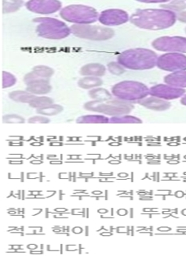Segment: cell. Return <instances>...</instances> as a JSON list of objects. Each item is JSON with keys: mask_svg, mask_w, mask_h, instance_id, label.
I'll list each match as a JSON object with an SVG mask.
<instances>
[{"mask_svg": "<svg viewBox=\"0 0 186 256\" xmlns=\"http://www.w3.org/2000/svg\"><path fill=\"white\" fill-rule=\"evenodd\" d=\"M130 22L140 28L164 30L175 24L176 14L166 9H140L130 17Z\"/></svg>", "mask_w": 186, "mask_h": 256, "instance_id": "6da1fadb", "label": "cell"}, {"mask_svg": "<svg viewBox=\"0 0 186 256\" xmlns=\"http://www.w3.org/2000/svg\"><path fill=\"white\" fill-rule=\"evenodd\" d=\"M158 55L147 48L128 49L120 53L118 62L124 68L131 70H152L156 66Z\"/></svg>", "mask_w": 186, "mask_h": 256, "instance_id": "7a4b0ae2", "label": "cell"}, {"mask_svg": "<svg viewBox=\"0 0 186 256\" xmlns=\"http://www.w3.org/2000/svg\"><path fill=\"white\" fill-rule=\"evenodd\" d=\"M112 94L124 102H138L148 96L150 88L140 82L124 80L112 88Z\"/></svg>", "mask_w": 186, "mask_h": 256, "instance_id": "3957f363", "label": "cell"}, {"mask_svg": "<svg viewBox=\"0 0 186 256\" xmlns=\"http://www.w3.org/2000/svg\"><path fill=\"white\" fill-rule=\"evenodd\" d=\"M37 22L36 33L44 39H64L71 34V28L65 22L50 17H40L33 20Z\"/></svg>", "mask_w": 186, "mask_h": 256, "instance_id": "277c9868", "label": "cell"}, {"mask_svg": "<svg viewBox=\"0 0 186 256\" xmlns=\"http://www.w3.org/2000/svg\"><path fill=\"white\" fill-rule=\"evenodd\" d=\"M84 108L91 112H100L108 116H120L131 112L134 106L130 102H124L116 98L106 102H88L84 106Z\"/></svg>", "mask_w": 186, "mask_h": 256, "instance_id": "5b68a950", "label": "cell"}, {"mask_svg": "<svg viewBox=\"0 0 186 256\" xmlns=\"http://www.w3.org/2000/svg\"><path fill=\"white\" fill-rule=\"evenodd\" d=\"M60 14L63 20L75 24H91L99 18L98 10L92 6L80 4L65 6Z\"/></svg>", "mask_w": 186, "mask_h": 256, "instance_id": "8992f818", "label": "cell"}, {"mask_svg": "<svg viewBox=\"0 0 186 256\" xmlns=\"http://www.w3.org/2000/svg\"><path fill=\"white\" fill-rule=\"evenodd\" d=\"M72 33L81 39L93 41H106L114 36L112 29L91 24H74L70 28Z\"/></svg>", "mask_w": 186, "mask_h": 256, "instance_id": "52a82bcc", "label": "cell"}, {"mask_svg": "<svg viewBox=\"0 0 186 256\" xmlns=\"http://www.w3.org/2000/svg\"><path fill=\"white\" fill-rule=\"evenodd\" d=\"M152 46L158 51L168 53H186V38L182 36H162L152 41Z\"/></svg>", "mask_w": 186, "mask_h": 256, "instance_id": "ba28073f", "label": "cell"}, {"mask_svg": "<svg viewBox=\"0 0 186 256\" xmlns=\"http://www.w3.org/2000/svg\"><path fill=\"white\" fill-rule=\"evenodd\" d=\"M156 66L164 71H186V56L182 53H166L158 57Z\"/></svg>", "mask_w": 186, "mask_h": 256, "instance_id": "9c48e42d", "label": "cell"}, {"mask_svg": "<svg viewBox=\"0 0 186 256\" xmlns=\"http://www.w3.org/2000/svg\"><path fill=\"white\" fill-rule=\"evenodd\" d=\"M186 90L184 88L168 84H156L150 88V95L164 100H176L183 96Z\"/></svg>", "mask_w": 186, "mask_h": 256, "instance_id": "30bf717a", "label": "cell"}, {"mask_svg": "<svg viewBox=\"0 0 186 256\" xmlns=\"http://www.w3.org/2000/svg\"><path fill=\"white\" fill-rule=\"evenodd\" d=\"M26 9L32 12L40 14H50L61 8V2L56 0H30L26 2Z\"/></svg>", "mask_w": 186, "mask_h": 256, "instance_id": "8fae6325", "label": "cell"}, {"mask_svg": "<svg viewBox=\"0 0 186 256\" xmlns=\"http://www.w3.org/2000/svg\"><path fill=\"white\" fill-rule=\"evenodd\" d=\"M130 17L126 10L120 9H108L103 10L98 20L106 26H118L130 21Z\"/></svg>", "mask_w": 186, "mask_h": 256, "instance_id": "7c38bea8", "label": "cell"}, {"mask_svg": "<svg viewBox=\"0 0 186 256\" xmlns=\"http://www.w3.org/2000/svg\"><path fill=\"white\" fill-rule=\"evenodd\" d=\"M53 74H54V70L51 68L44 66H36L33 68L32 72L25 75L24 82L26 86H28L29 84L32 82L40 80H49V79L52 76Z\"/></svg>", "mask_w": 186, "mask_h": 256, "instance_id": "4fadbf2b", "label": "cell"}, {"mask_svg": "<svg viewBox=\"0 0 186 256\" xmlns=\"http://www.w3.org/2000/svg\"><path fill=\"white\" fill-rule=\"evenodd\" d=\"M138 103L144 108L154 110V111H159V112L166 111L171 106L168 100H162V99L155 98V96L144 98V99L139 100Z\"/></svg>", "mask_w": 186, "mask_h": 256, "instance_id": "5bb4252c", "label": "cell"}, {"mask_svg": "<svg viewBox=\"0 0 186 256\" xmlns=\"http://www.w3.org/2000/svg\"><path fill=\"white\" fill-rule=\"evenodd\" d=\"M52 90L51 84L48 80H40L32 82L26 86V90L34 95H44L50 92Z\"/></svg>", "mask_w": 186, "mask_h": 256, "instance_id": "9a60e30c", "label": "cell"}, {"mask_svg": "<svg viewBox=\"0 0 186 256\" xmlns=\"http://www.w3.org/2000/svg\"><path fill=\"white\" fill-rule=\"evenodd\" d=\"M164 82L166 84L174 87L186 88V71L176 72L166 76Z\"/></svg>", "mask_w": 186, "mask_h": 256, "instance_id": "2e32d148", "label": "cell"}, {"mask_svg": "<svg viewBox=\"0 0 186 256\" xmlns=\"http://www.w3.org/2000/svg\"><path fill=\"white\" fill-rule=\"evenodd\" d=\"M106 72V68L100 64H88L81 68L80 74L85 76L102 78Z\"/></svg>", "mask_w": 186, "mask_h": 256, "instance_id": "e0dca14e", "label": "cell"}, {"mask_svg": "<svg viewBox=\"0 0 186 256\" xmlns=\"http://www.w3.org/2000/svg\"><path fill=\"white\" fill-rule=\"evenodd\" d=\"M78 124H107L110 119L103 115H86L77 118Z\"/></svg>", "mask_w": 186, "mask_h": 256, "instance_id": "ac0fdd59", "label": "cell"}, {"mask_svg": "<svg viewBox=\"0 0 186 256\" xmlns=\"http://www.w3.org/2000/svg\"><path fill=\"white\" fill-rule=\"evenodd\" d=\"M9 98L14 102H18V103H22V104H30L32 102L33 99L36 98L34 94H30L29 92L26 91H14L12 92L9 94Z\"/></svg>", "mask_w": 186, "mask_h": 256, "instance_id": "d6986e66", "label": "cell"}, {"mask_svg": "<svg viewBox=\"0 0 186 256\" xmlns=\"http://www.w3.org/2000/svg\"><path fill=\"white\" fill-rule=\"evenodd\" d=\"M78 86L83 90H92L103 84V80L100 78L95 76H86L80 80Z\"/></svg>", "mask_w": 186, "mask_h": 256, "instance_id": "ffe728a7", "label": "cell"}, {"mask_svg": "<svg viewBox=\"0 0 186 256\" xmlns=\"http://www.w3.org/2000/svg\"><path fill=\"white\" fill-rule=\"evenodd\" d=\"M88 95L93 100H99V102H106L112 99L110 92L106 88H96L90 90L88 92Z\"/></svg>", "mask_w": 186, "mask_h": 256, "instance_id": "44dd1931", "label": "cell"}, {"mask_svg": "<svg viewBox=\"0 0 186 256\" xmlns=\"http://www.w3.org/2000/svg\"><path fill=\"white\" fill-rule=\"evenodd\" d=\"M110 123H112V124H142V120L136 116L124 115V116H112L110 119Z\"/></svg>", "mask_w": 186, "mask_h": 256, "instance_id": "7402d4cb", "label": "cell"}, {"mask_svg": "<svg viewBox=\"0 0 186 256\" xmlns=\"http://www.w3.org/2000/svg\"><path fill=\"white\" fill-rule=\"evenodd\" d=\"M64 108L59 104H52L46 106L44 108H38L36 110L37 114H41L44 116H56L57 114H60L63 111Z\"/></svg>", "mask_w": 186, "mask_h": 256, "instance_id": "603a6c76", "label": "cell"}, {"mask_svg": "<svg viewBox=\"0 0 186 256\" xmlns=\"http://www.w3.org/2000/svg\"><path fill=\"white\" fill-rule=\"evenodd\" d=\"M53 103H54V100L48 96H36L32 102L29 104V106L38 110V108H44L46 106H52Z\"/></svg>", "mask_w": 186, "mask_h": 256, "instance_id": "cb8c5ba5", "label": "cell"}, {"mask_svg": "<svg viewBox=\"0 0 186 256\" xmlns=\"http://www.w3.org/2000/svg\"><path fill=\"white\" fill-rule=\"evenodd\" d=\"M24 4L22 1H4L2 12L4 13H10L16 12Z\"/></svg>", "mask_w": 186, "mask_h": 256, "instance_id": "d4e9b609", "label": "cell"}, {"mask_svg": "<svg viewBox=\"0 0 186 256\" xmlns=\"http://www.w3.org/2000/svg\"><path fill=\"white\" fill-rule=\"evenodd\" d=\"M16 83V78L12 74H9L8 72H2V88L12 87Z\"/></svg>", "mask_w": 186, "mask_h": 256, "instance_id": "484cf974", "label": "cell"}, {"mask_svg": "<svg viewBox=\"0 0 186 256\" xmlns=\"http://www.w3.org/2000/svg\"><path fill=\"white\" fill-rule=\"evenodd\" d=\"M108 70L110 72L114 74V75H122L126 72L124 68L120 66L118 62V63L116 62H111V63L108 64Z\"/></svg>", "mask_w": 186, "mask_h": 256, "instance_id": "4316f807", "label": "cell"}, {"mask_svg": "<svg viewBox=\"0 0 186 256\" xmlns=\"http://www.w3.org/2000/svg\"><path fill=\"white\" fill-rule=\"evenodd\" d=\"M2 122L4 123H8V124H12V123H24V118H22V116H18V115H16V114H10V115H5L2 118Z\"/></svg>", "mask_w": 186, "mask_h": 256, "instance_id": "83f0119b", "label": "cell"}, {"mask_svg": "<svg viewBox=\"0 0 186 256\" xmlns=\"http://www.w3.org/2000/svg\"><path fill=\"white\" fill-rule=\"evenodd\" d=\"M28 122L30 124H46L50 122V120L46 116H36L29 118Z\"/></svg>", "mask_w": 186, "mask_h": 256, "instance_id": "f1b7e54d", "label": "cell"}, {"mask_svg": "<svg viewBox=\"0 0 186 256\" xmlns=\"http://www.w3.org/2000/svg\"><path fill=\"white\" fill-rule=\"evenodd\" d=\"M176 20L180 22L186 24V10H183L182 12L178 13V14H176Z\"/></svg>", "mask_w": 186, "mask_h": 256, "instance_id": "f546056e", "label": "cell"}, {"mask_svg": "<svg viewBox=\"0 0 186 256\" xmlns=\"http://www.w3.org/2000/svg\"><path fill=\"white\" fill-rule=\"evenodd\" d=\"M180 104L186 106V95L182 96V99H180Z\"/></svg>", "mask_w": 186, "mask_h": 256, "instance_id": "4dcf8cb0", "label": "cell"}, {"mask_svg": "<svg viewBox=\"0 0 186 256\" xmlns=\"http://www.w3.org/2000/svg\"></svg>", "mask_w": 186, "mask_h": 256, "instance_id": "1f68e13d", "label": "cell"}]
</instances>
